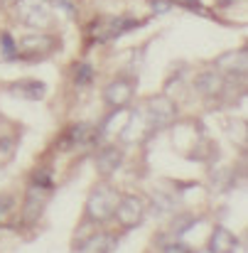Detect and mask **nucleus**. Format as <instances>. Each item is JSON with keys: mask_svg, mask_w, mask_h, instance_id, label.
Listing matches in <instances>:
<instances>
[{"mask_svg": "<svg viewBox=\"0 0 248 253\" xmlns=\"http://www.w3.org/2000/svg\"><path fill=\"white\" fill-rule=\"evenodd\" d=\"M59 47H62V42L54 35H49V32H32V35H25V37H20L15 42V59H22V62H44Z\"/></svg>", "mask_w": 248, "mask_h": 253, "instance_id": "nucleus-1", "label": "nucleus"}, {"mask_svg": "<svg viewBox=\"0 0 248 253\" xmlns=\"http://www.w3.org/2000/svg\"><path fill=\"white\" fill-rule=\"evenodd\" d=\"M118 199H121L118 189H113L108 184L96 187L88 194V199H86V214H83V219L88 224H106L108 219H113L116 207H118Z\"/></svg>", "mask_w": 248, "mask_h": 253, "instance_id": "nucleus-2", "label": "nucleus"}, {"mask_svg": "<svg viewBox=\"0 0 248 253\" xmlns=\"http://www.w3.org/2000/svg\"><path fill=\"white\" fill-rule=\"evenodd\" d=\"M15 17L37 32H44L54 25V7L49 0H15Z\"/></svg>", "mask_w": 248, "mask_h": 253, "instance_id": "nucleus-3", "label": "nucleus"}, {"mask_svg": "<svg viewBox=\"0 0 248 253\" xmlns=\"http://www.w3.org/2000/svg\"><path fill=\"white\" fill-rule=\"evenodd\" d=\"M125 116H128V121L123 123V128H121V133H118L121 145H140V143L150 140V138L158 133V128L150 123L148 113L143 111V106L128 111Z\"/></svg>", "mask_w": 248, "mask_h": 253, "instance_id": "nucleus-4", "label": "nucleus"}, {"mask_svg": "<svg viewBox=\"0 0 248 253\" xmlns=\"http://www.w3.org/2000/svg\"><path fill=\"white\" fill-rule=\"evenodd\" d=\"M143 20H133V17H113V15H103L91 25V42H108L116 40L125 32H130L133 27H140Z\"/></svg>", "mask_w": 248, "mask_h": 253, "instance_id": "nucleus-5", "label": "nucleus"}, {"mask_svg": "<svg viewBox=\"0 0 248 253\" xmlns=\"http://www.w3.org/2000/svg\"><path fill=\"white\" fill-rule=\"evenodd\" d=\"M135 88H138V77L130 74H121L116 79H111L103 88V101L111 108H128L135 98Z\"/></svg>", "mask_w": 248, "mask_h": 253, "instance_id": "nucleus-6", "label": "nucleus"}, {"mask_svg": "<svg viewBox=\"0 0 248 253\" xmlns=\"http://www.w3.org/2000/svg\"><path fill=\"white\" fill-rule=\"evenodd\" d=\"M143 111L148 113L150 123H153L158 130L169 128V126L174 123V118H177V103H174L169 96H165V93L148 96L145 103H143Z\"/></svg>", "mask_w": 248, "mask_h": 253, "instance_id": "nucleus-7", "label": "nucleus"}, {"mask_svg": "<svg viewBox=\"0 0 248 253\" xmlns=\"http://www.w3.org/2000/svg\"><path fill=\"white\" fill-rule=\"evenodd\" d=\"M145 211H148V207H145V199L143 197H138V194H121L113 216L118 219V224L125 231H130V229H135V226L143 224Z\"/></svg>", "mask_w": 248, "mask_h": 253, "instance_id": "nucleus-8", "label": "nucleus"}, {"mask_svg": "<svg viewBox=\"0 0 248 253\" xmlns=\"http://www.w3.org/2000/svg\"><path fill=\"white\" fill-rule=\"evenodd\" d=\"M236 79H229V77H224L221 72H216V69H207V72H202L197 79H194V91L199 93V96H204V98H219V96H224L231 84H234Z\"/></svg>", "mask_w": 248, "mask_h": 253, "instance_id": "nucleus-9", "label": "nucleus"}, {"mask_svg": "<svg viewBox=\"0 0 248 253\" xmlns=\"http://www.w3.org/2000/svg\"><path fill=\"white\" fill-rule=\"evenodd\" d=\"M216 72H221L224 77L229 79H244L246 77V69H248V52L246 49H231L226 54H221L214 64Z\"/></svg>", "mask_w": 248, "mask_h": 253, "instance_id": "nucleus-10", "label": "nucleus"}, {"mask_svg": "<svg viewBox=\"0 0 248 253\" xmlns=\"http://www.w3.org/2000/svg\"><path fill=\"white\" fill-rule=\"evenodd\" d=\"M5 91L22 101H42L47 96V84L40 79H17L5 86Z\"/></svg>", "mask_w": 248, "mask_h": 253, "instance_id": "nucleus-11", "label": "nucleus"}, {"mask_svg": "<svg viewBox=\"0 0 248 253\" xmlns=\"http://www.w3.org/2000/svg\"><path fill=\"white\" fill-rule=\"evenodd\" d=\"M121 163H123V148H118V145H103L96 155V169L103 177H111L121 168Z\"/></svg>", "mask_w": 248, "mask_h": 253, "instance_id": "nucleus-12", "label": "nucleus"}, {"mask_svg": "<svg viewBox=\"0 0 248 253\" xmlns=\"http://www.w3.org/2000/svg\"><path fill=\"white\" fill-rule=\"evenodd\" d=\"M49 192H52V189H44V187H37V184L30 187L27 199H25V209H22L25 221L35 224V221L40 219V214H42V209H44V202H47V194H49Z\"/></svg>", "mask_w": 248, "mask_h": 253, "instance_id": "nucleus-13", "label": "nucleus"}, {"mask_svg": "<svg viewBox=\"0 0 248 253\" xmlns=\"http://www.w3.org/2000/svg\"><path fill=\"white\" fill-rule=\"evenodd\" d=\"M93 140H96L93 126H88V123H74V126L67 130V135L62 138V145H64V150H72V148H77V145H88V143H93Z\"/></svg>", "mask_w": 248, "mask_h": 253, "instance_id": "nucleus-14", "label": "nucleus"}, {"mask_svg": "<svg viewBox=\"0 0 248 253\" xmlns=\"http://www.w3.org/2000/svg\"><path fill=\"white\" fill-rule=\"evenodd\" d=\"M236 251H239V239L226 226H216L211 231V239H209V253H236Z\"/></svg>", "mask_w": 248, "mask_h": 253, "instance_id": "nucleus-15", "label": "nucleus"}, {"mask_svg": "<svg viewBox=\"0 0 248 253\" xmlns=\"http://www.w3.org/2000/svg\"><path fill=\"white\" fill-rule=\"evenodd\" d=\"M113 246V239L108 234H93L82 246V253H108Z\"/></svg>", "mask_w": 248, "mask_h": 253, "instance_id": "nucleus-16", "label": "nucleus"}, {"mask_svg": "<svg viewBox=\"0 0 248 253\" xmlns=\"http://www.w3.org/2000/svg\"><path fill=\"white\" fill-rule=\"evenodd\" d=\"M150 7H153V12L165 15L169 10H174V0H150Z\"/></svg>", "mask_w": 248, "mask_h": 253, "instance_id": "nucleus-17", "label": "nucleus"}, {"mask_svg": "<svg viewBox=\"0 0 248 253\" xmlns=\"http://www.w3.org/2000/svg\"><path fill=\"white\" fill-rule=\"evenodd\" d=\"M177 5H184L187 10H192V12H199V15H207V7L202 5V0H174Z\"/></svg>", "mask_w": 248, "mask_h": 253, "instance_id": "nucleus-18", "label": "nucleus"}, {"mask_svg": "<svg viewBox=\"0 0 248 253\" xmlns=\"http://www.w3.org/2000/svg\"><path fill=\"white\" fill-rule=\"evenodd\" d=\"M2 57L5 59H15V42L10 35H2Z\"/></svg>", "mask_w": 248, "mask_h": 253, "instance_id": "nucleus-19", "label": "nucleus"}, {"mask_svg": "<svg viewBox=\"0 0 248 253\" xmlns=\"http://www.w3.org/2000/svg\"><path fill=\"white\" fill-rule=\"evenodd\" d=\"M88 82H91V67L88 64L77 67V84H88Z\"/></svg>", "mask_w": 248, "mask_h": 253, "instance_id": "nucleus-20", "label": "nucleus"}, {"mask_svg": "<svg viewBox=\"0 0 248 253\" xmlns=\"http://www.w3.org/2000/svg\"><path fill=\"white\" fill-rule=\"evenodd\" d=\"M165 253H192L184 244H172V246H167L165 249Z\"/></svg>", "mask_w": 248, "mask_h": 253, "instance_id": "nucleus-21", "label": "nucleus"}, {"mask_svg": "<svg viewBox=\"0 0 248 253\" xmlns=\"http://www.w3.org/2000/svg\"><path fill=\"white\" fill-rule=\"evenodd\" d=\"M10 204H12V199H10V197H2V199H0V216L10 209Z\"/></svg>", "mask_w": 248, "mask_h": 253, "instance_id": "nucleus-22", "label": "nucleus"}]
</instances>
